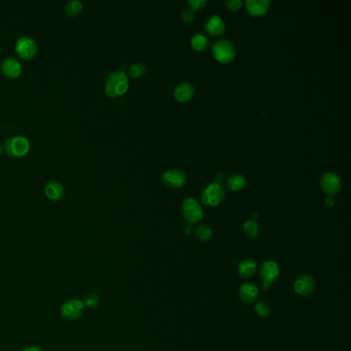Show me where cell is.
Instances as JSON below:
<instances>
[{
  "instance_id": "obj_30",
  "label": "cell",
  "mask_w": 351,
  "mask_h": 351,
  "mask_svg": "<svg viewBox=\"0 0 351 351\" xmlns=\"http://www.w3.org/2000/svg\"><path fill=\"white\" fill-rule=\"evenodd\" d=\"M24 351H41V350L38 347H36V346H29V347L25 348Z\"/></svg>"
},
{
  "instance_id": "obj_3",
  "label": "cell",
  "mask_w": 351,
  "mask_h": 351,
  "mask_svg": "<svg viewBox=\"0 0 351 351\" xmlns=\"http://www.w3.org/2000/svg\"><path fill=\"white\" fill-rule=\"evenodd\" d=\"M212 54L214 58L220 63H230L234 60L236 56V50L228 39H219L212 46Z\"/></svg>"
},
{
  "instance_id": "obj_29",
  "label": "cell",
  "mask_w": 351,
  "mask_h": 351,
  "mask_svg": "<svg viewBox=\"0 0 351 351\" xmlns=\"http://www.w3.org/2000/svg\"><path fill=\"white\" fill-rule=\"evenodd\" d=\"M181 19H182V21H184L185 23H191V22H193V20H194V12H193V9L187 8V9H185L184 11H182V13H181Z\"/></svg>"
},
{
  "instance_id": "obj_1",
  "label": "cell",
  "mask_w": 351,
  "mask_h": 351,
  "mask_svg": "<svg viewBox=\"0 0 351 351\" xmlns=\"http://www.w3.org/2000/svg\"><path fill=\"white\" fill-rule=\"evenodd\" d=\"M129 88L128 75L122 70H116L108 74L105 79L104 90L109 97H119L127 92Z\"/></svg>"
},
{
  "instance_id": "obj_4",
  "label": "cell",
  "mask_w": 351,
  "mask_h": 351,
  "mask_svg": "<svg viewBox=\"0 0 351 351\" xmlns=\"http://www.w3.org/2000/svg\"><path fill=\"white\" fill-rule=\"evenodd\" d=\"M15 51L20 58L30 60L37 54L38 46L33 37L24 35L17 39L15 44Z\"/></svg>"
},
{
  "instance_id": "obj_5",
  "label": "cell",
  "mask_w": 351,
  "mask_h": 351,
  "mask_svg": "<svg viewBox=\"0 0 351 351\" xmlns=\"http://www.w3.org/2000/svg\"><path fill=\"white\" fill-rule=\"evenodd\" d=\"M181 210L184 217L189 223H195L203 217V209L200 204L193 198H187L182 202Z\"/></svg>"
},
{
  "instance_id": "obj_19",
  "label": "cell",
  "mask_w": 351,
  "mask_h": 351,
  "mask_svg": "<svg viewBox=\"0 0 351 351\" xmlns=\"http://www.w3.org/2000/svg\"><path fill=\"white\" fill-rule=\"evenodd\" d=\"M227 186L232 191H241L246 186V179L239 173H234L228 177Z\"/></svg>"
},
{
  "instance_id": "obj_11",
  "label": "cell",
  "mask_w": 351,
  "mask_h": 351,
  "mask_svg": "<svg viewBox=\"0 0 351 351\" xmlns=\"http://www.w3.org/2000/svg\"><path fill=\"white\" fill-rule=\"evenodd\" d=\"M280 269L279 266L274 261H266L262 264L260 269V275L264 282L272 283L279 277Z\"/></svg>"
},
{
  "instance_id": "obj_14",
  "label": "cell",
  "mask_w": 351,
  "mask_h": 351,
  "mask_svg": "<svg viewBox=\"0 0 351 351\" xmlns=\"http://www.w3.org/2000/svg\"><path fill=\"white\" fill-rule=\"evenodd\" d=\"M45 194L50 200L56 201L60 200L63 198V196L65 194V188L62 185V182L59 180H50L48 181L45 186Z\"/></svg>"
},
{
  "instance_id": "obj_22",
  "label": "cell",
  "mask_w": 351,
  "mask_h": 351,
  "mask_svg": "<svg viewBox=\"0 0 351 351\" xmlns=\"http://www.w3.org/2000/svg\"><path fill=\"white\" fill-rule=\"evenodd\" d=\"M243 231L245 235L249 238H256L259 234V224L255 219H249L244 222L243 224Z\"/></svg>"
},
{
  "instance_id": "obj_32",
  "label": "cell",
  "mask_w": 351,
  "mask_h": 351,
  "mask_svg": "<svg viewBox=\"0 0 351 351\" xmlns=\"http://www.w3.org/2000/svg\"><path fill=\"white\" fill-rule=\"evenodd\" d=\"M184 232H185V234H187V235H190V234H191V232H192L191 224H188V226H185Z\"/></svg>"
},
{
  "instance_id": "obj_33",
  "label": "cell",
  "mask_w": 351,
  "mask_h": 351,
  "mask_svg": "<svg viewBox=\"0 0 351 351\" xmlns=\"http://www.w3.org/2000/svg\"><path fill=\"white\" fill-rule=\"evenodd\" d=\"M263 288H264L265 290H268V289L270 288V283H267V282H264V283H263Z\"/></svg>"
},
{
  "instance_id": "obj_28",
  "label": "cell",
  "mask_w": 351,
  "mask_h": 351,
  "mask_svg": "<svg viewBox=\"0 0 351 351\" xmlns=\"http://www.w3.org/2000/svg\"><path fill=\"white\" fill-rule=\"evenodd\" d=\"M188 3L192 9H200L206 5L207 1L206 0H189Z\"/></svg>"
},
{
  "instance_id": "obj_18",
  "label": "cell",
  "mask_w": 351,
  "mask_h": 351,
  "mask_svg": "<svg viewBox=\"0 0 351 351\" xmlns=\"http://www.w3.org/2000/svg\"><path fill=\"white\" fill-rule=\"evenodd\" d=\"M258 269V264L254 259H244L238 265V275L248 279L254 276Z\"/></svg>"
},
{
  "instance_id": "obj_27",
  "label": "cell",
  "mask_w": 351,
  "mask_h": 351,
  "mask_svg": "<svg viewBox=\"0 0 351 351\" xmlns=\"http://www.w3.org/2000/svg\"><path fill=\"white\" fill-rule=\"evenodd\" d=\"M224 4H226V6L231 10H238L242 6L243 2L241 0H226Z\"/></svg>"
},
{
  "instance_id": "obj_17",
  "label": "cell",
  "mask_w": 351,
  "mask_h": 351,
  "mask_svg": "<svg viewBox=\"0 0 351 351\" xmlns=\"http://www.w3.org/2000/svg\"><path fill=\"white\" fill-rule=\"evenodd\" d=\"M246 8L252 16H262L269 10L270 1L268 0H247Z\"/></svg>"
},
{
  "instance_id": "obj_9",
  "label": "cell",
  "mask_w": 351,
  "mask_h": 351,
  "mask_svg": "<svg viewBox=\"0 0 351 351\" xmlns=\"http://www.w3.org/2000/svg\"><path fill=\"white\" fill-rule=\"evenodd\" d=\"M320 188L328 195H335L341 189V179L334 172H326L320 178Z\"/></svg>"
},
{
  "instance_id": "obj_25",
  "label": "cell",
  "mask_w": 351,
  "mask_h": 351,
  "mask_svg": "<svg viewBox=\"0 0 351 351\" xmlns=\"http://www.w3.org/2000/svg\"><path fill=\"white\" fill-rule=\"evenodd\" d=\"M255 310L257 312V314L261 317H266V316H268L270 314V311H271V308L269 306L268 303H266L264 301H260L257 303L256 307H255Z\"/></svg>"
},
{
  "instance_id": "obj_7",
  "label": "cell",
  "mask_w": 351,
  "mask_h": 351,
  "mask_svg": "<svg viewBox=\"0 0 351 351\" xmlns=\"http://www.w3.org/2000/svg\"><path fill=\"white\" fill-rule=\"evenodd\" d=\"M293 289L299 296L308 297L315 289V280L311 275L302 274L294 280Z\"/></svg>"
},
{
  "instance_id": "obj_34",
  "label": "cell",
  "mask_w": 351,
  "mask_h": 351,
  "mask_svg": "<svg viewBox=\"0 0 351 351\" xmlns=\"http://www.w3.org/2000/svg\"><path fill=\"white\" fill-rule=\"evenodd\" d=\"M2 150H3V147H2V145H1V144H0V154H1Z\"/></svg>"
},
{
  "instance_id": "obj_31",
  "label": "cell",
  "mask_w": 351,
  "mask_h": 351,
  "mask_svg": "<svg viewBox=\"0 0 351 351\" xmlns=\"http://www.w3.org/2000/svg\"><path fill=\"white\" fill-rule=\"evenodd\" d=\"M223 177H224V175H223V173L222 172H218L217 174H216V182H217V184H219V182L223 179Z\"/></svg>"
},
{
  "instance_id": "obj_16",
  "label": "cell",
  "mask_w": 351,
  "mask_h": 351,
  "mask_svg": "<svg viewBox=\"0 0 351 351\" xmlns=\"http://www.w3.org/2000/svg\"><path fill=\"white\" fill-rule=\"evenodd\" d=\"M195 88L190 82H180L174 89V97L179 102H187L194 96Z\"/></svg>"
},
{
  "instance_id": "obj_23",
  "label": "cell",
  "mask_w": 351,
  "mask_h": 351,
  "mask_svg": "<svg viewBox=\"0 0 351 351\" xmlns=\"http://www.w3.org/2000/svg\"><path fill=\"white\" fill-rule=\"evenodd\" d=\"M195 235L200 241L205 242L208 241L210 238L212 237V230L207 226H204V224H200V226L196 228Z\"/></svg>"
},
{
  "instance_id": "obj_13",
  "label": "cell",
  "mask_w": 351,
  "mask_h": 351,
  "mask_svg": "<svg viewBox=\"0 0 351 351\" xmlns=\"http://www.w3.org/2000/svg\"><path fill=\"white\" fill-rule=\"evenodd\" d=\"M206 31L213 36H220L226 31L224 21L217 15L210 16L205 23Z\"/></svg>"
},
{
  "instance_id": "obj_6",
  "label": "cell",
  "mask_w": 351,
  "mask_h": 351,
  "mask_svg": "<svg viewBox=\"0 0 351 351\" xmlns=\"http://www.w3.org/2000/svg\"><path fill=\"white\" fill-rule=\"evenodd\" d=\"M224 198V190L220 184H214L206 187L202 193V201L208 206H217Z\"/></svg>"
},
{
  "instance_id": "obj_8",
  "label": "cell",
  "mask_w": 351,
  "mask_h": 351,
  "mask_svg": "<svg viewBox=\"0 0 351 351\" xmlns=\"http://www.w3.org/2000/svg\"><path fill=\"white\" fill-rule=\"evenodd\" d=\"M83 313V303L76 299L66 301L61 307V314L65 319L75 320Z\"/></svg>"
},
{
  "instance_id": "obj_12",
  "label": "cell",
  "mask_w": 351,
  "mask_h": 351,
  "mask_svg": "<svg viewBox=\"0 0 351 351\" xmlns=\"http://www.w3.org/2000/svg\"><path fill=\"white\" fill-rule=\"evenodd\" d=\"M163 180L166 185L172 188H180L186 184L187 176L184 171L179 169H170L163 174Z\"/></svg>"
},
{
  "instance_id": "obj_26",
  "label": "cell",
  "mask_w": 351,
  "mask_h": 351,
  "mask_svg": "<svg viewBox=\"0 0 351 351\" xmlns=\"http://www.w3.org/2000/svg\"><path fill=\"white\" fill-rule=\"evenodd\" d=\"M99 297L96 293H89L85 299V304L90 308H95L99 304Z\"/></svg>"
},
{
  "instance_id": "obj_21",
  "label": "cell",
  "mask_w": 351,
  "mask_h": 351,
  "mask_svg": "<svg viewBox=\"0 0 351 351\" xmlns=\"http://www.w3.org/2000/svg\"><path fill=\"white\" fill-rule=\"evenodd\" d=\"M191 45L196 51H204L208 47V39L203 34H195L191 39Z\"/></svg>"
},
{
  "instance_id": "obj_15",
  "label": "cell",
  "mask_w": 351,
  "mask_h": 351,
  "mask_svg": "<svg viewBox=\"0 0 351 351\" xmlns=\"http://www.w3.org/2000/svg\"><path fill=\"white\" fill-rule=\"evenodd\" d=\"M238 294H239V298L242 302L252 304L259 298V288L252 283H244L240 286Z\"/></svg>"
},
{
  "instance_id": "obj_2",
  "label": "cell",
  "mask_w": 351,
  "mask_h": 351,
  "mask_svg": "<svg viewBox=\"0 0 351 351\" xmlns=\"http://www.w3.org/2000/svg\"><path fill=\"white\" fill-rule=\"evenodd\" d=\"M4 150L11 158H21L30 150L29 139L23 135H13L5 139Z\"/></svg>"
},
{
  "instance_id": "obj_10",
  "label": "cell",
  "mask_w": 351,
  "mask_h": 351,
  "mask_svg": "<svg viewBox=\"0 0 351 351\" xmlns=\"http://www.w3.org/2000/svg\"><path fill=\"white\" fill-rule=\"evenodd\" d=\"M0 69L2 73L9 78H17L22 73V64L21 62L13 57H5L0 63Z\"/></svg>"
},
{
  "instance_id": "obj_20",
  "label": "cell",
  "mask_w": 351,
  "mask_h": 351,
  "mask_svg": "<svg viewBox=\"0 0 351 351\" xmlns=\"http://www.w3.org/2000/svg\"><path fill=\"white\" fill-rule=\"evenodd\" d=\"M83 4L80 0H69L64 5V12L68 17H75L82 10Z\"/></svg>"
},
{
  "instance_id": "obj_24",
  "label": "cell",
  "mask_w": 351,
  "mask_h": 351,
  "mask_svg": "<svg viewBox=\"0 0 351 351\" xmlns=\"http://www.w3.org/2000/svg\"><path fill=\"white\" fill-rule=\"evenodd\" d=\"M146 72V66L142 62H137L130 66L129 68V74L132 77H140L143 76Z\"/></svg>"
}]
</instances>
